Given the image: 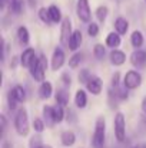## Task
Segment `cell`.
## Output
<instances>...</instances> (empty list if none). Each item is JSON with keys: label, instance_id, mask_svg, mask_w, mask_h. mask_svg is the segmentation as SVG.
<instances>
[{"label": "cell", "instance_id": "1", "mask_svg": "<svg viewBox=\"0 0 146 148\" xmlns=\"http://www.w3.org/2000/svg\"><path fill=\"white\" fill-rule=\"evenodd\" d=\"M14 130L20 137H26L30 131V125H29V115H27V109L24 106H20L16 111L14 115Z\"/></svg>", "mask_w": 146, "mask_h": 148}, {"label": "cell", "instance_id": "2", "mask_svg": "<svg viewBox=\"0 0 146 148\" xmlns=\"http://www.w3.org/2000/svg\"><path fill=\"white\" fill-rule=\"evenodd\" d=\"M105 138H106V119L103 116H97L92 137L93 148H105Z\"/></svg>", "mask_w": 146, "mask_h": 148}, {"label": "cell", "instance_id": "3", "mask_svg": "<svg viewBox=\"0 0 146 148\" xmlns=\"http://www.w3.org/2000/svg\"><path fill=\"white\" fill-rule=\"evenodd\" d=\"M113 128H115V137L119 143H123L126 140V119L122 112H116L113 119Z\"/></svg>", "mask_w": 146, "mask_h": 148}, {"label": "cell", "instance_id": "4", "mask_svg": "<svg viewBox=\"0 0 146 148\" xmlns=\"http://www.w3.org/2000/svg\"><path fill=\"white\" fill-rule=\"evenodd\" d=\"M142 84V75L138 71H128L123 76V86L126 89H136Z\"/></svg>", "mask_w": 146, "mask_h": 148}, {"label": "cell", "instance_id": "5", "mask_svg": "<svg viewBox=\"0 0 146 148\" xmlns=\"http://www.w3.org/2000/svg\"><path fill=\"white\" fill-rule=\"evenodd\" d=\"M48 71V60H46V56L45 55H40L39 56V62L37 65L35 66V69L30 71V75L35 81L37 82H45V73Z\"/></svg>", "mask_w": 146, "mask_h": 148}, {"label": "cell", "instance_id": "6", "mask_svg": "<svg viewBox=\"0 0 146 148\" xmlns=\"http://www.w3.org/2000/svg\"><path fill=\"white\" fill-rule=\"evenodd\" d=\"M76 14H77V17L82 22L90 23L92 10H90V6H89V0H77V3H76Z\"/></svg>", "mask_w": 146, "mask_h": 148}, {"label": "cell", "instance_id": "7", "mask_svg": "<svg viewBox=\"0 0 146 148\" xmlns=\"http://www.w3.org/2000/svg\"><path fill=\"white\" fill-rule=\"evenodd\" d=\"M72 33H73L72 20L69 19V16H66V17H63L62 26H60V43H62V46H67L69 48V40H70Z\"/></svg>", "mask_w": 146, "mask_h": 148}, {"label": "cell", "instance_id": "8", "mask_svg": "<svg viewBox=\"0 0 146 148\" xmlns=\"http://www.w3.org/2000/svg\"><path fill=\"white\" fill-rule=\"evenodd\" d=\"M130 63L136 68V69H142L146 66V50L142 49H136L130 53V58H129Z\"/></svg>", "mask_w": 146, "mask_h": 148}, {"label": "cell", "instance_id": "9", "mask_svg": "<svg viewBox=\"0 0 146 148\" xmlns=\"http://www.w3.org/2000/svg\"><path fill=\"white\" fill-rule=\"evenodd\" d=\"M65 60H66V56H65V52L62 48H56L53 50V55H52V59H50V65H52V71H59L63 65H65Z\"/></svg>", "mask_w": 146, "mask_h": 148}, {"label": "cell", "instance_id": "10", "mask_svg": "<svg viewBox=\"0 0 146 148\" xmlns=\"http://www.w3.org/2000/svg\"><path fill=\"white\" fill-rule=\"evenodd\" d=\"M102 88H103V82H102V79L96 76V75H92L90 76V79H89V82L86 84V89H88V92H90L92 95H100V92H102Z\"/></svg>", "mask_w": 146, "mask_h": 148}, {"label": "cell", "instance_id": "11", "mask_svg": "<svg viewBox=\"0 0 146 148\" xmlns=\"http://www.w3.org/2000/svg\"><path fill=\"white\" fill-rule=\"evenodd\" d=\"M35 56H36V52H35L33 48H26V49L22 52L19 62H20V65L23 68H27L29 69V66H30V63H32V60H33Z\"/></svg>", "mask_w": 146, "mask_h": 148}, {"label": "cell", "instance_id": "12", "mask_svg": "<svg viewBox=\"0 0 146 148\" xmlns=\"http://www.w3.org/2000/svg\"><path fill=\"white\" fill-rule=\"evenodd\" d=\"M82 42H83V36H82V32L79 29L73 30L72 36H70V40H69V49L72 52H76L82 46Z\"/></svg>", "mask_w": 146, "mask_h": 148}, {"label": "cell", "instance_id": "13", "mask_svg": "<svg viewBox=\"0 0 146 148\" xmlns=\"http://www.w3.org/2000/svg\"><path fill=\"white\" fill-rule=\"evenodd\" d=\"M109 59H110V63L115 65V66H122L125 62H126V55L125 52L119 49H112V52L109 53Z\"/></svg>", "mask_w": 146, "mask_h": 148}, {"label": "cell", "instance_id": "14", "mask_svg": "<svg viewBox=\"0 0 146 148\" xmlns=\"http://www.w3.org/2000/svg\"><path fill=\"white\" fill-rule=\"evenodd\" d=\"M120 43H122V39H120V35H119L117 32H110V33L106 36V39H105V45H106L107 48H112V49L119 48Z\"/></svg>", "mask_w": 146, "mask_h": 148}, {"label": "cell", "instance_id": "15", "mask_svg": "<svg viewBox=\"0 0 146 148\" xmlns=\"http://www.w3.org/2000/svg\"><path fill=\"white\" fill-rule=\"evenodd\" d=\"M60 143H62L63 147H72V145H75V143H76V135H75V132L70 131V130L63 131V132L60 134Z\"/></svg>", "mask_w": 146, "mask_h": 148}, {"label": "cell", "instance_id": "16", "mask_svg": "<svg viewBox=\"0 0 146 148\" xmlns=\"http://www.w3.org/2000/svg\"><path fill=\"white\" fill-rule=\"evenodd\" d=\"M113 26H115V32H117L120 36H122V35H126L128 30H129V22H128L125 17H117V19L115 20Z\"/></svg>", "mask_w": 146, "mask_h": 148}, {"label": "cell", "instance_id": "17", "mask_svg": "<svg viewBox=\"0 0 146 148\" xmlns=\"http://www.w3.org/2000/svg\"><path fill=\"white\" fill-rule=\"evenodd\" d=\"M42 114H43V121L46 124V127H53L56 122H54V116H53V106L50 105H45L43 109H42Z\"/></svg>", "mask_w": 146, "mask_h": 148}, {"label": "cell", "instance_id": "18", "mask_svg": "<svg viewBox=\"0 0 146 148\" xmlns=\"http://www.w3.org/2000/svg\"><path fill=\"white\" fill-rule=\"evenodd\" d=\"M53 94V86L49 81H45L39 86V98L40 99H49Z\"/></svg>", "mask_w": 146, "mask_h": 148}, {"label": "cell", "instance_id": "19", "mask_svg": "<svg viewBox=\"0 0 146 148\" xmlns=\"http://www.w3.org/2000/svg\"><path fill=\"white\" fill-rule=\"evenodd\" d=\"M143 43H145L143 33H142L141 30H135V32H132V35H130V45H132L133 48L139 49V48L143 46Z\"/></svg>", "mask_w": 146, "mask_h": 148}, {"label": "cell", "instance_id": "20", "mask_svg": "<svg viewBox=\"0 0 146 148\" xmlns=\"http://www.w3.org/2000/svg\"><path fill=\"white\" fill-rule=\"evenodd\" d=\"M75 105L77 108H80V109L86 108V105H88V95H86V92L83 89H77L76 91V94H75Z\"/></svg>", "mask_w": 146, "mask_h": 148}, {"label": "cell", "instance_id": "21", "mask_svg": "<svg viewBox=\"0 0 146 148\" xmlns=\"http://www.w3.org/2000/svg\"><path fill=\"white\" fill-rule=\"evenodd\" d=\"M54 99H56V103H57V105H62V106L65 108V106H67V103H69V92H67L66 89L60 88V89H57V92L54 94Z\"/></svg>", "mask_w": 146, "mask_h": 148}, {"label": "cell", "instance_id": "22", "mask_svg": "<svg viewBox=\"0 0 146 148\" xmlns=\"http://www.w3.org/2000/svg\"><path fill=\"white\" fill-rule=\"evenodd\" d=\"M17 39L22 45H29L30 42V33H29V29L26 26H20L17 27Z\"/></svg>", "mask_w": 146, "mask_h": 148}, {"label": "cell", "instance_id": "23", "mask_svg": "<svg viewBox=\"0 0 146 148\" xmlns=\"http://www.w3.org/2000/svg\"><path fill=\"white\" fill-rule=\"evenodd\" d=\"M49 14H50V19H52V23H60L63 20L62 17V10L56 6V4H52L49 6Z\"/></svg>", "mask_w": 146, "mask_h": 148}, {"label": "cell", "instance_id": "24", "mask_svg": "<svg viewBox=\"0 0 146 148\" xmlns=\"http://www.w3.org/2000/svg\"><path fill=\"white\" fill-rule=\"evenodd\" d=\"M53 116H54V122L56 124H60L66 118V112H65L62 105H54L53 106Z\"/></svg>", "mask_w": 146, "mask_h": 148}, {"label": "cell", "instance_id": "25", "mask_svg": "<svg viewBox=\"0 0 146 148\" xmlns=\"http://www.w3.org/2000/svg\"><path fill=\"white\" fill-rule=\"evenodd\" d=\"M82 60H83V53H82V52H75V53L70 56V59H69V68L76 69V68L82 63Z\"/></svg>", "mask_w": 146, "mask_h": 148}, {"label": "cell", "instance_id": "26", "mask_svg": "<svg viewBox=\"0 0 146 148\" xmlns=\"http://www.w3.org/2000/svg\"><path fill=\"white\" fill-rule=\"evenodd\" d=\"M12 92H13V95L16 97V99L19 101V103H22V102L26 101V91H24V88H23L22 85L13 86V88H12Z\"/></svg>", "mask_w": 146, "mask_h": 148}, {"label": "cell", "instance_id": "27", "mask_svg": "<svg viewBox=\"0 0 146 148\" xmlns=\"http://www.w3.org/2000/svg\"><path fill=\"white\" fill-rule=\"evenodd\" d=\"M107 13H109V9H107L106 6H99L96 9V12H95L97 20H99L100 23H105V20H106V17H107Z\"/></svg>", "mask_w": 146, "mask_h": 148}, {"label": "cell", "instance_id": "28", "mask_svg": "<svg viewBox=\"0 0 146 148\" xmlns=\"http://www.w3.org/2000/svg\"><path fill=\"white\" fill-rule=\"evenodd\" d=\"M37 16H39V19H40L45 25H50V23H52V19H50V14H49V9H46V7H40Z\"/></svg>", "mask_w": 146, "mask_h": 148}, {"label": "cell", "instance_id": "29", "mask_svg": "<svg viewBox=\"0 0 146 148\" xmlns=\"http://www.w3.org/2000/svg\"><path fill=\"white\" fill-rule=\"evenodd\" d=\"M17 103H19V101L16 99V97L13 95V92H12V89H10L9 94H7V105H9V109H10V111L19 109V108H17Z\"/></svg>", "mask_w": 146, "mask_h": 148}, {"label": "cell", "instance_id": "30", "mask_svg": "<svg viewBox=\"0 0 146 148\" xmlns=\"http://www.w3.org/2000/svg\"><path fill=\"white\" fill-rule=\"evenodd\" d=\"M93 55L96 59H103L105 55H106V48L102 45V43H96L93 46Z\"/></svg>", "mask_w": 146, "mask_h": 148}, {"label": "cell", "instance_id": "31", "mask_svg": "<svg viewBox=\"0 0 146 148\" xmlns=\"http://www.w3.org/2000/svg\"><path fill=\"white\" fill-rule=\"evenodd\" d=\"M45 128H46L45 121H43L42 118H35V121H33V130H35V132L42 134V132L45 131Z\"/></svg>", "mask_w": 146, "mask_h": 148}, {"label": "cell", "instance_id": "32", "mask_svg": "<svg viewBox=\"0 0 146 148\" xmlns=\"http://www.w3.org/2000/svg\"><path fill=\"white\" fill-rule=\"evenodd\" d=\"M90 76H92V73L89 72V69H82L80 72H79V82L80 84H83V85H86L88 82H89V79H90Z\"/></svg>", "mask_w": 146, "mask_h": 148}, {"label": "cell", "instance_id": "33", "mask_svg": "<svg viewBox=\"0 0 146 148\" xmlns=\"http://www.w3.org/2000/svg\"><path fill=\"white\" fill-rule=\"evenodd\" d=\"M99 25L95 23V22H90L89 23V26H88V35L90 36V38H96L97 35H99Z\"/></svg>", "mask_w": 146, "mask_h": 148}, {"label": "cell", "instance_id": "34", "mask_svg": "<svg viewBox=\"0 0 146 148\" xmlns=\"http://www.w3.org/2000/svg\"><path fill=\"white\" fill-rule=\"evenodd\" d=\"M29 145L30 148H39L43 145V141H42V137H40V134H36V135H33L32 138H30V143H29Z\"/></svg>", "mask_w": 146, "mask_h": 148}, {"label": "cell", "instance_id": "35", "mask_svg": "<svg viewBox=\"0 0 146 148\" xmlns=\"http://www.w3.org/2000/svg\"><path fill=\"white\" fill-rule=\"evenodd\" d=\"M113 91H115L116 97L120 99V101H125V99H128V97H129V94H128L129 89H126L125 86H123V88H119V86H117V88H115Z\"/></svg>", "mask_w": 146, "mask_h": 148}, {"label": "cell", "instance_id": "36", "mask_svg": "<svg viewBox=\"0 0 146 148\" xmlns=\"http://www.w3.org/2000/svg\"><path fill=\"white\" fill-rule=\"evenodd\" d=\"M119 82H120V73H119V72H115V73L112 75V79H110L112 88H117V86H119Z\"/></svg>", "mask_w": 146, "mask_h": 148}, {"label": "cell", "instance_id": "37", "mask_svg": "<svg viewBox=\"0 0 146 148\" xmlns=\"http://www.w3.org/2000/svg\"><path fill=\"white\" fill-rule=\"evenodd\" d=\"M60 81L63 82L65 86H70V85H72V78H70V75H69L67 72H65V73L60 76Z\"/></svg>", "mask_w": 146, "mask_h": 148}, {"label": "cell", "instance_id": "38", "mask_svg": "<svg viewBox=\"0 0 146 148\" xmlns=\"http://www.w3.org/2000/svg\"><path fill=\"white\" fill-rule=\"evenodd\" d=\"M66 119H67V122H69V124L76 122V114H75L72 109H69V111H67V114H66Z\"/></svg>", "mask_w": 146, "mask_h": 148}, {"label": "cell", "instance_id": "39", "mask_svg": "<svg viewBox=\"0 0 146 148\" xmlns=\"http://www.w3.org/2000/svg\"><path fill=\"white\" fill-rule=\"evenodd\" d=\"M0 122H1V135H4L7 130V119L4 115H0Z\"/></svg>", "mask_w": 146, "mask_h": 148}, {"label": "cell", "instance_id": "40", "mask_svg": "<svg viewBox=\"0 0 146 148\" xmlns=\"http://www.w3.org/2000/svg\"><path fill=\"white\" fill-rule=\"evenodd\" d=\"M16 65H17V58H16V56H13V58H12V62H10V68H12V69H14V68H16Z\"/></svg>", "mask_w": 146, "mask_h": 148}, {"label": "cell", "instance_id": "41", "mask_svg": "<svg viewBox=\"0 0 146 148\" xmlns=\"http://www.w3.org/2000/svg\"><path fill=\"white\" fill-rule=\"evenodd\" d=\"M6 7H7V0H0V9L4 12Z\"/></svg>", "mask_w": 146, "mask_h": 148}, {"label": "cell", "instance_id": "42", "mask_svg": "<svg viewBox=\"0 0 146 148\" xmlns=\"http://www.w3.org/2000/svg\"><path fill=\"white\" fill-rule=\"evenodd\" d=\"M1 148H13V145H12L9 141H3V145H1Z\"/></svg>", "mask_w": 146, "mask_h": 148}, {"label": "cell", "instance_id": "43", "mask_svg": "<svg viewBox=\"0 0 146 148\" xmlns=\"http://www.w3.org/2000/svg\"><path fill=\"white\" fill-rule=\"evenodd\" d=\"M141 106H142V111H143V114H146V97L142 99V105H141Z\"/></svg>", "mask_w": 146, "mask_h": 148}, {"label": "cell", "instance_id": "44", "mask_svg": "<svg viewBox=\"0 0 146 148\" xmlns=\"http://www.w3.org/2000/svg\"><path fill=\"white\" fill-rule=\"evenodd\" d=\"M29 6L30 7H35L36 6V0H29Z\"/></svg>", "mask_w": 146, "mask_h": 148}, {"label": "cell", "instance_id": "45", "mask_svg": "<svg viewBox=\"0 0 146 148\" xmlns=\"http://www.w3.org/2000/svg\"><path fill=\"white\" fill-rule=\"evenodd\" d=\"M39 148H53L52 145H49V144H43L42 147H39Z\"/></svg>", "mask_w": 146, "mask_h": 148}, {"label": "cell", "instance_id": "46", "mask_svg": "<svg viewBox=\"0 0 146 148\" xmlns=\"http://www.w3.org/2000/svg\"><path fill=\"white\" fill-rule=\"evenodd\" d=\"M142 148H146V145H143V147H142Z\"/></svg>", "mask_w": 146, "mask_h": 148}, {"label": "cell", "instance_id": "47", "mask_svg": "<svg viewBox=\"0 0 146 148\" xmlns=\"http://www.w3.org/2000/svg\"><path fill=\"white\" fill-rule=\"evenodd\" d=\"M133 148H139V147H133Z\"/></svg>", "mask_w": 146, "mask_h": 148}, {"label": "cell", "instance_id": "48", "mask_svg": "<svg viewBox=\"0 0 146 148\" xmlns=\"http://www.w3.org/2000/svg\"><path fill=\"white\" fill-rule=\"evenodd\" d=\"M145 1H146V0H145Z\"/></svg>", "mask_w": 146, "mask_h": 148}]
</instances>
